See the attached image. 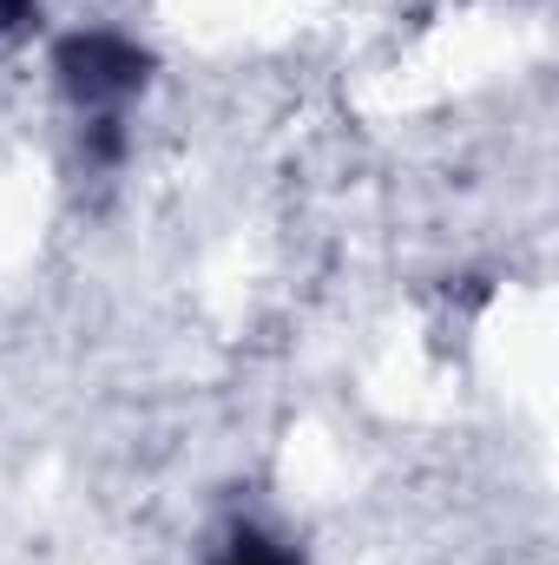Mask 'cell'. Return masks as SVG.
I'll list each match as a JSON object with an SVG mask.
<instances>
[{
	"label": "cell",
	"instance_id": "obj_2",
	"mask_svg": "<svg viewBox=\"0 0 559 565\" xmlns=\"http://www.w3.org/2000/svg\"><path fill=\"white\" fill-rule=\"evenodd\" d=\"M211 565H303V559L283 546L277 533H264V526H231Z\"/></svg>",
	"mask_w": 559,
	"mask_h": 565
},
{
	"label": "cell",
	"instance_id": "obj_1",
	"mask_svg": "<svg viewBox=\"0 0 559 565\" xmlns=\"http://www.w3.org/2000/svg\"><path fill=\"white\" fill-rule=\"evenodd\" d=\"M145 73H151V60L133 40H119V33H73L60 46V79H66V93L80 106H119V99H133L145 86Z\"/></svg>",
	"mask_w": 559,
	"mask_h": 565
}]
</instances>
